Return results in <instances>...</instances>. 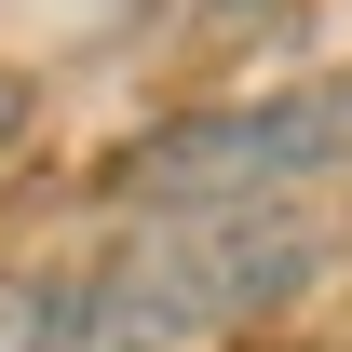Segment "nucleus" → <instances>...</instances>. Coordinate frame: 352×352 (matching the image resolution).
<instances>
[{
	"mask_svg": "<svg viewBox=\"0 0 352 352\" xmlns=\"http://www.w3.org/2000/svg\"><path fill=\"white\" fill-rule=\"evenodd\" d=\"M339 149H352V82H311V95H258V109L163 122L122 163V190H135V204H204V217H230L244 190H285V176L339 163Z\"/></svg>",
	"mask_w": 352,
	"mask_h": 352,
	"instance_id": "obj_2",
	"label": "nucleus"
},
{
	"mask_svg": "<svg viewBox=\"0 0 352 352\" xmlns=\"http://www.w3.org/2000/svg\"><path fill=\"white\" fill-rule=\"evenodd\" d=\"M0 352H82V285L14 271V285H0Z\"/></svg>",
	"mask_w": 352,
	"mask_h": 352,
	"instance_id": "obj_3",
	"label": "nucleus"
},
{
	"mask_svg": "<svg viewBox=\"0 0 352 352\" xmlns=\"http://www.w3.org/2000/svg\"><path fill=\"white\" fill-rule=\"evenodd\" d=\"M14 135H28V82L0 68V149H14Z\"/></svg>",
	"mask_w": 352,
	"mask_h": 352,
	"instance_id": "obj_4",
	"label": "nucleus"
},
{
	"mask_svg": "<svg viewBox=\"0 0 352 352\" xmlns=\"http://www.w3.org/2000/svg\"><path fill=\"white\" fill-rule=\"evenodd\" d=\"M298 271H311V230L285 217V204L135 230L122 258L82 285V352H176V339H217V325L271 311Z\"/></svg>",
	"mask_w": 352,
	"mask_h": 352,
	"instance_id": "obj_1",
	"label": "nucleus"
}]
</instances>
